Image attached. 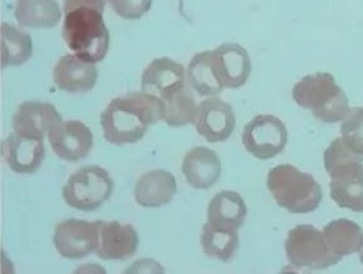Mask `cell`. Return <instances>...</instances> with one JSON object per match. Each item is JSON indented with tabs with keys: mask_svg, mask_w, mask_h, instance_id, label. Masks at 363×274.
I'll return each instance as SVG.
<instances>
[{
	"mask_svg": "<svg viewBox=\"0 0 363 274\" xmlns=\"http://www.w3.org/2000/svg\"><path fill=\"white\" fill-rule=\"evenodd\" d=\"M267 187L277 205L294 214L311 213L323 200L321 187L315 177L291 164H281L270 170Z\"/></svg>",
	"mask_w": 363,
	"mask_h": 274,
	"instance_id": "obj_4",
	"label": "cell"
},
{
	"mask_svg": "<svg viewBox=\"0 0 363 274\" xmlns=\"http://www.w3.org/2000/svg\"><path fill=\"white\" fill-rule=\"evenodd\" d=\"M177 192L175 177L164 170H152L142 175L134 187V198L139 205L157 209L167 205Z\"/></svg>",
	"mask_w": 363,
	"mask_h": 274,
	"instance_id": "obj_19",
	"label": "cell"
},
{
	"mask_svg": "<svg viewBox=\"0 0 363 274\" xmlns=\"http://www.w3.org/2000/svg\"><path fill=\"white\" fill-rule=\"evenodd\" d=\"M360 261H361V263H362V265H363V245L360 249Z\"/></svg>",
	"mask_w": 363,
	"mask_h": 274,
	"instance_id": "obj_30",
	"label": "cell"
},
{
	"mask_svg": "<svg viewBox=\"0 0 363 274\" xmlns=\"http://www.w3.org/2000/svg\"><path fill=\"white\" fill-rule=\"evenodd\" d=\"M340 134L352 152L363 156V107L350 111L340 126Z\"/></svg>",
	"mask_w": 363,
	"mask_h": 274,
	"instance_id": "obj_27",
	"label": "cell"
},
{
	"mask_svg": "<svg viewBox=\"0 0 363 274\" xmlns=\"http://www.w3.org/2000/svg\"><path fill=\"white\" fill-rule=\"evenodd\" d=\"M164 103V121L168 126L179 128L196 122L198 106L189 89H182L175 92L166 98Z\"/></svg>",
	"mask_w": 363,
	"mask_h": 274,
	"instance_id": "obj_26",
	"label": "cell"
},
{
	"mask_svg": "<svg viewBox=\"0 0 363 274\" xmlns=\"http://www.w3.org/2000/svg\"><path fill=\"white\" fill-rule=\"evenodd\" d=\"M14 14L21 26L32 29H50L62 18L56 0H16Z\"/></svg>",
	"mask_w": 363,
	"mask_h": 274,
	"instance_id": "obj_21",
	"label": "cell"
},
{
	"mask_svg": "<svg viewBox=\"0 0 363 274\" xmlns=\"http://www.w3.org/2000/svg\"><path fill=\"white\" fill-rule=\"evenodd\" d=\"M164 117V100L147 92H130L111 100L102 111L100 124L106 141L122 146L141 141L149 126Z\"/></svg>",
	"mask_w": 363,
	"mask_h": 274,
	"instance_id": "obj_1",
	"label": "cell"
},
{
	"mask_svg": "<svg viewBox=\"0 0 363 274\" xmlns=\"http://www.w3.org/2000/svg\"><path fill=\"white\" fill-rule=\"evenodd\" d=\"M113 192V181L107 170L86 166L69 177L62 188V198L73 209L91 212L104 205Z\"/></svg>",
	"mask_w": 363,
	"mask_h": 274,
	"instance_id": "obj_6",
	"label": "cell"
},
{
	"mask_svg": "<svg viewBox=\"0 0 363 274\" xmlns=\"http://www.w3.org/2000/svg\"><path fill=\"white\" fill-rule=\"evenodd\" d=\"M247 209L243 198L235 192L223 190L208 206V222L218 228L238 231L243 226Z\"/></svg>",
	"mask_w": 363,
	"mask_h": 274,
	"instance_id": "obj_20",
	"label": "cell"
},
{
	"mask_svg": "<svg viewBox=\"0 0 363 274\" xmlns=\"http://www.w3.org/2000/svg\"><path fill=\"white\" fill-rule=\"evenodd\" d=\"M33 45L30 35L16 29L11 24L1 26V64L3 69L9 66H20L32 56Z\"/></svg>",
	"mask_w": 363,
	"mask_h": 274,
	"instance_id": "obj_25",
	"label": "cell"
},
{
	"mask_svg": "<svg viewBox=\"0 0 363 274\" xmlns=\"http://www.w3.org/2000/svg\"><path fill=\"white\" fill-rule=\"evenodd\" d=\"M185 70L168 57L153 60L142 73V92L164 100L185 88Z\"/></svg>",
	"mask_w": 363,
	"mask_h": 274,
	"instance_id": "obj_14",
	"label": "cell"
},
{
	"mask_svg": "<svg viewBox=\"0 0 363 274\" xmlns=\"http://www.w3.org/2000/svg\"><path fill=\"white\" fill-rule=\"evenodd\" d=\"M54 245L57 251L68 260H81L96 251L98 230L96 222L67 219L56 226Z\"/></svg>",
	"mask_w": 363,
	"mask_h": 274,
	"instance_id": "obj_9",
	"label": "cell"
},
{
	"mask_svg": "<svg viewBox=\"0 0 363 274\" xmlns=\"http://www.w3.org/2000/svg\"><path fill=\"white\" fill-rule=\"evenodd\" d=\"M105 5L106 0H64V12L66 14L74 9L86 7V9H94L104 13Z\"/></svg>",
	"mask_w": 363,
	"mask_h": 274,
	"instance_id": "obj_29",
	"label": "cell"
},
{
	"mask_svg": "<svg viewBox=\"0 0 363 274\" xmlns=\"http://www.w3.org/2000/svg\"><path fill=\"white\" fill-rule=\"evenodd\" d=\"M200 243L202 251L207 256L221 262H230L235 255L240 243L238 231L218 228L207 222L202 229Z\"/></svg>",
	"mask_w": 363,
	"mask_h": 274,
	"instance_id": "obj_24",
	"label": "cell"
},
{
	"mask_svg": "<svg viewBox=\"0 0 363 274\" xmlns=\"http://www.w3.org/2000/svg\"><path fill=\"white\" fill-rule=\"evenodd\" d=\"M48 139L58 158L73 163L86 158L94 146V134L90 128L77 120L58 123L51 128Z\"/></svg>",
	"mask_w": 363,
	"mask_h": 274,
	"instance_id": "obj_12",
	"label": "cell"
},
{
	"mask_svg": "<svg viewBox=\"0 0 363 274\" xmlns=\"http://www.w3.org/2000/svg\"><path fill=\"white\" fill-rule=\"evenodd\" d=\"M60 122L62 115L54 105L33 100L21 104L13 116L15 133L38 139H43Z\"/></svg>",
	"mask_w": 363,
	"mask_h": 274,
	"instance_id": "obj_16",
	"label": "cell"
},
{
	"mask_svg": "<svg viewBox=\"0 0 363 274\" xmlns=\"http://www.w3.org/2000/svg\"><path fill=\"white\" fill-rule=\"evenodd\" d=\"M330 177V197L342 209L363 212V156L352 152L342 138L335 139L323 154Z\"/></svg>",
	"mask_w": 363,
	"mask_h": 274,
	"instance_id": "obj_2",
	"label": "cell"
},
{
	"mask_svg": "<svg viewBox=\"0 0 363 274\" xmlns=\"http://www.w3.org/2000/svg\"><path fill=\"white\" fill-rule=\"evenodd\" d=\"M62 35L74 54L92 64L104 60L111 43L102 12L86 7L66 13Z\"/></svg>",
	"mask_w": 363,
	"mask_h": 274,
	"instance_id": "obj_3",
	"label": "cell"
},
{
	"mask_svg": "<svg viewBox=\"0 0 363 274\" xmlns=\"http://www.w3.org/2000/svg\"><path fill=\"white\" fill-rule=\"evenodd\" d=\"M113 12L125 20H139L150 11L152 0H108Z\"/></svg>",
	"mask_w": 363,
	"mask_h": 274,
	"instance_id": "obj_28",
	"label": "cell"
},
{
	"mask_svg": "<svg viewBox=\"0 0 363 274\" xmlns=\"http://www.w3.org/2000/svg\"><path fill=\"white\" fill-rule=\"evenodd\" d=\"M194 124L196 132L208 143H223L235 128V113L220 98H208L199 104Z\"/></svg>",
	"mask_w": 363,
	"mask_h": 274,
	"instance_id": "obj_10",
	"label": "cell"
},
{
	"mask_svg": "<svg viewBox=\"0 0 363 274\" xmlns=\"http://www.w3.org/2000/svg\"><path fill=\"white\" fill-rule=\"evenodd\" d=\"M98 246L96 256L104 261H124L135 255L139 248V234L132 224L96 221Z\"/></svg>",
	"mask_w": 363,
	"mask_h": 274,
	"instance_id": "obj_11",
	"label": "cell"
},
{
	"mask_svg": "<svg viewBox=\"0 0 363 274\" xmlns=\"http://www.w3.org/2000/svg\"><path fill=\"white\" fill-rule=\"evenodd\" d=\"M213 65L221 86L238 89L247 83L251 75V58L238 43H226L213 50Z\"/></svg>",
	"mask_w": 363,
	"mask_h": 274,
	"instance_id": "obj_13",
	"label": "cell"
},
{
	"mask_svg": "<svg viewBox=\"0 0 363 274\" xmlns=\"http://www.w3.org/2000/svg\"><path fill=\"white\" fill-rule=\"evenodd\" d=\"M186 77L191 88L202 97H215L224 89L213 70V50L199 53L191 60Z\"/></svg>",
	"mask_w": 363,
	"mask_h": 274,
	"instance_id": "obj_23",
	"label": "cell"
},
{
	"mask_svg": "<svg viewBox=\"0 0 363 274\" xmlns=\"http://www.w3.org/2000/svg\"><path fill=\"white\" fill-rule=\"evenodd\" d=\"M182 171L192 188L206 189L215 186L221 175L218 155L206 147H196L185 155Z\"/></svg>",
	"mask_w": 363,
	"mask_h": 274,
	"instance_id": "obj_18",
	"label": "cell"
},
{
	"mask_svg": "<svg viewBox=\"0 0 363 274\" xmlns=\"http://www.w3.org/2000/svg\"><path fill=\"white\" fill-rule=\"evenodd\" d=\"M98 70L94 64L85 62L77 55H65L57 62L54 82L62 92L84 94L96 86Z\"/></svg>",
	"mask_w": 363,
	"mask_h": 274,
	"instance_id": "obj_17",
	"label": "cell"
},
{
	"mask_svg": "<svg viewBox=\"0 0 363 274\" xmlns=\"http://www.w3.org/2000/svg\"><path fill=\"white\" fill-rule=\"evenodd\" d=\"M287 128L283 121L274 115H257L244 126L242 143L247 153L266 160L281 154L287 143Z\"/></svg>",
	"mask_w": 363,
	"mask_h": 274,
	"instance_id": "obj_8",
	"label": "cell"
},
{
	"mask_svg": "<svg viewBox=\"0 0 363 274\" xmlns=\"http://www.w3.org/2000/svg\"><path fill=\"white\" fill-rule=\"evenodd\" d=\"M323 234L330 251L340 258L360 251L363 245L362 229L346 219L328 223Z\"/></svg>",
	"mask_w": 363,
	"mask_h": 274,
	"instance_id": "obj_22",
	"label": "cell"
},
{
	"mask_svg": "<svg viewBox=\"0 0 363 274\" xmlns=\"http://www.w3.org/2000/svg\"><path fill=\"white\" fill-rule=\"evenodd\" d=\"M1 153L6 163L20 175H32L39 170L45 156L43 139L11 133L3 141Z\"/></svg>",
	"mask_w": 363,
	"mask_h": 274,
	"instance_id": "obj_15",
	"label": "cell"
},
{
	"mask_svg": "<svg viewBox=\"0 0 363 274\" xmlns=\"http://www.w3.org/2000/svg\"><path fill=\"white\" fill-rule=\"evenodd\" d=\"M285 251L292 265L310 270H323L342 260L330 251L323 232L310 224H300L289 232Z\"/></svg>",
	"mask_w": 363,
	"mask_h": 274,
	"instance_id": "obj_7",
	"label": "cell"
},
{
	"mask_svg": "<svg viewBox=\"0 0 363 274\" xmlns=\"http://www.w3.org/2000/svg\"><path fill=\"white\" fill-rule=\"evenodd\" d=\"M292 96L295 103L311 111L312 115L323 122H340L351 111L346 94L335 77L326 72L302 77L293 87Z\"/></svg>",
	"mask_w": 363,
	"mask_h": 274,
	"instance_id": "obj_5",
	"label": "cell"
}]
</instances>
